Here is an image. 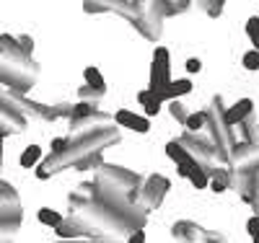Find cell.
Returning a JSON list of instances; mask_svg holds the SVG:
<instances>
[{"mask_svg":"<svg viewBox=\"0 0 259 243\" xmlns=\"http://www.w3.org/2000/svg\"><path fill=\"white\" fill-rule=\"evenodd\" d=\"M166 156L174 161V163H189V161H194V156H189V153L179 142H168L166 145Z\"/></svg>","mask_w":259,"mask_h":243,"instance_id":"6","label":"cell"},{"mask_svg":"<svg viewBox=\"0 0 259 243\" xmlns=\"http://www.w3.org/2000/svg\"><path fill=\"white\" fill-rule=\"evenodd\" d=\"M65 145H68V140H65V137H60V140H55V142H52V150H55V156H60V153L65 150Z\"/></svg>","mask_w":259,"mask_h":243,"instance_id":"16","label":"cell"},{"mask_svg":"<svg viewBox=\"0 0 259 243\" xmlns=\"http://www.w3.org/2000/svg\"><path fill=\"white\" fill-rule=\"evenodd\" d=\"M202 124H205V114H192V117H187V127H189L192 132H197Z\"/></svg>","mask_w":259,"mask_h":243,"instance_id":"13","label":"cell"},{"mask_svg":"<svg viewBox=\"0 0 259 243\" xmlns=\"http://www.w3.org/2000/svg\"><path fill=\"white\" fill-rule=\"evenodd\" d=\"M246 230H249V235H251V238H254V235L259 233V215L249 217V223H246Z\"/></svg>","mask_w":259,"mask_h":243,"instance_id":"14","label":"cell"},{"mask_svg":"<svg viewBox=\"0 0 259 243\" xmlns=\"http://www.w3.org/2000/svg\"><path fill=\"white\" fill-rule=\"evenodd\" d=\"M249 112H251V99H241L233 109H228V112H226V124H231V127H233L236 122H241Z\"/></svg>","mask_w":259,"mask_h":243,"instance_id":"3","label":"cell"},{"mask_svg":"<svg viewBox=\"0 0 259 243\" xmlns=\"http://www.w3.org/2000/svg\"><path fill=\"white\" fill-rule=\"evenodd\" d=\"M114 122L122 124V127H130V129L140 132V135H145V132L150 129V124H148L145 117H138V114H133V112H127V109H122V112L114 114Z\"/></svg>","mask_w":259,"mask_h":243,"instance_id":"1","label":"cell"},{"mask_svg":"<svg viewBox=\"0 0 259 243\" xmlns=\"http://www.w3.org/2000/svg\"><path fill=\"white\" fill-rule=\"evenodd\" d=\"M187 93H192V83L189 80H171V85L158 93V99L166 101V99H179V96H187Z\"/></svg>","mask_w":259,"mask_h":243,"instance_id":"2","label":"cell"},{"mask_svg":"<svg viewBox=\"0 0 259 243\" xmlns=\"http://www.w3.org/2000/svg\"><path fill=\"white\" fill-rule=\"evenodd\" d=\"M83 78H85V83H89L91 88H96V91H104V78H101L99 68H85V70H83Z\"/></svg>","mask_w":259,"mask_h":243,"instance_id":"8","label":"cell"},{"mask_svg":"<svg viewBox=\"0 0 259 243\" xmlns=\"http://www.w3.org/2000/svg\"><path fill=\"white\" fill-rule=\"evenodd\" d=\"M244 68L246 70H259V52L256 50H251V52L244 55Z\"/></svg>","mask_w":259,"mask_h":243,"instance_id":"11","label":"cell"},{"mask_svg":"<svg viewBox=\"0 0 259 243\" xmlns=\"http://www.w3.org/2000/svg\"><path fill=\"white\" fill-rule=\"evenodd\" d=\"M127 243H145V233H143V230H135L133 235H130Z\"/></svg>","mask_w":259,"mask_h":243,"instance_id":"17","label":"cell"},{"mask_svg":"<svg viewBox=\"0 0 259 243\" xmlns=\"http://www.w3.org/2000/svg\"><path fill=\"white\" fill-rule=\"evenodd\" d=\"M207 186H210V189H212L215 194H223V191H226V173L215 176V179H212V181H210Z\"/></svg>","mask_w":259,"mask_h":243,"instance_id":"12","label":"cell"},{"mask_svg":"<svg viewBox=\"0 0 259 243\" xmlns=\"http://www.w3.org/2000/svg\"><path fill=\"white\" fill-rule=\"evenodd\" d=\"M189 181H192L194 186H197V189H205V186L210 184V179H207V173H205V171H202L200 166H197V168H194V171L189 173Z\"/></svg>","mask_w":259,"mask_h":243,"instance_id":"10","label":"cell"},{"mask_svg":"<svg viewBox=\"0 0 259 243\" xmlns=\"http://www.w3.org/2000/svg\"><path fill=\"white\" fill-rule=\"evenodd\" d=\"M39 223H41V225H50V228H60L65 220H62V215H60L57 210L41 207V210H39Z\"/></svg>","mask_w":259,"mask_h":243,"instance_id":"7","label":"cell"},{"mask_svg":"<svg viewBox=\"0 0 259 243\" xmlns=\"http://www.w3.org/2000/svg\"><path fill=\"white\" fill-rule=\"evenodd\" d=\"M138 101L145 106V119H148V117H156V114L161 112V104H163L158 96H153L150 91H143V93L138 96Z\"/></svg>","mask_w":259,"mask_h":243,"instance_id":"4","label":"cell"},{"mask_svg":"<svg viewBox=\"0 0 259 243\" xmlns=\"http://www.w3.org/2000/svg\"><path fill=\"white\" fill-rule=\"evenodd\" d=\"M246 34H249V39H251V44H254V50L259 52V16H251V18H249Z\"/></svg>","mask_w":259,"mask_h":243,"instance_id":"9","label":"cell"},{"mask_svg":"<svg viewBox=\"0 0 259 243\" xmlns=\"http://www.w3.org/2000/svg\"><path fill=\"white\" fill-rule=\"evenodd\" d=\"M39 158H41V148L39 145H29L24 153H21L18 163H21V168H34L39 163Z\"/></svg>","mask_w":259,"mask_h":243,"instance_id":"5","label":"cell"},{"mask_svg":"<svg viewBox=\"0 0 259 243\" xmlns=\"http://www.w3.org/2000/svg\"><path fill=\"white\" fill-rule=\"evenodd\" d=\"M187 70H189V73H200V70H202V62H200L197 57L187 60Z\"/></svg>","mask_w":259,"mask_h":243,"instance_id":"15","label":"cell"},{"mask_svg":"<svg viewBox=\"0 0 259 243\" xmlns=\"http://www.w3.org/2000/svg\"><path fill=\"white\" fill-rule=\"evenodd\" d=\"M251 240H254V243H259V233H256V235H254V238H251Z\"/></svg>","mask_w":259,"mask_h":243,"instance_id":"18","label":"cell"}]
</instances>
